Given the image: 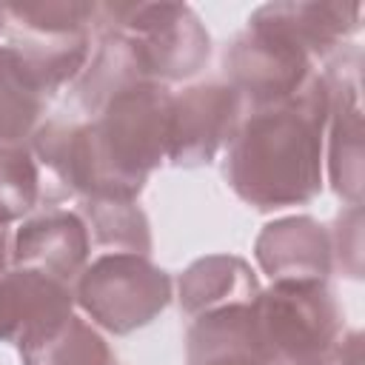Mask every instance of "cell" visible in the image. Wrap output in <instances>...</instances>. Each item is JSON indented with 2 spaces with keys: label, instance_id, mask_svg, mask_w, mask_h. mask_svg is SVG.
Returning a JSON list of instances; mask_svg holds the SVG:
<instances>
[{
  "label": "cell",
  "instance_id": "6da1fadb",
  "mask_svg": "<svg viewBox=\"0 0 365 365\" xmlns=\"http://www.w3.org/2000/svg\"><path fill=\"white\" fill-rule=\"evenodd\" d=\"M328 103L319 68L294 97L242 114L225 145L222 177L245 205L279 211L319 197Z\"/></svg>",
  "mask_w": 365,
  "mask_h": 365
},
{
  "label": "cell",
  "instance_id": "7a4b0ae2",
  "mask_svg": "<svg viewBox=\"0 0 365 365\" xmlns=\"http://www.w3.org/2000/svg\"><path fill=\"white\" fill-rule=\"evenodd\" d=\"M94 29L123 34L163 86L197 77L211 60V34L185 3H97Z\"/></svg>",
  "mask_w": 365,
  "mask_h": 365
},
{
  "label": "cell",
  "instance_id": "3957f363",
  "mask_svg": "<svg viewBox=\"0 0 365 365\" xmlns=\"http://www.w3.org/2000/svg\"><path fill=\"white\" fill-rule=\"evenodd\" d=\"M259 339L274 365H311L345 334L328 282H271L251 302Z\"/></svg>",
  "mask_w": 365,
  "mask_h": 365
},
{
  "label": "cell",
  "instance_id": "277c9868",
  "mask_svg": "<svg viewBox=\"0 0 365 365\" xmlns=\"http://www.w3.org/2000/svg\"><path fill=\"white\" fill-rule=\"evenodd\" d=\"M94 23L97 3L48 0L6 6L9 46L31 66L51 94L74 83L86 68L94 46Z\"/></svg>",
  "mask_w": 365,
  "mask_h": 365
},
{
  "label": "cell",
  "instance_id": "5b68a950",
  "mask_svg": "<svg viewBox=\"0 0 365 365\" xmlns=\"http://www.w3.org/2000/svg\"><path fill=\"white\" fill-rule=\"evenodd\" d=\"M168 302V271L140 254H100L74 282V305L91 325L114 336L154 322Z\"/></svg>",
  "mask_w": 365,
  "mask_h": 365
},
{
  "label": "cell",
  "instance_id": "8992f818",
  "mask_svg": "<svg viewBox=\"0 0 365 365\" xmlns=\"http://www.w3.org/2000/svg\"><path fill=\"white\" fill-rule=\"evenodd\" d=\"M225 83L248 108L277 106L302 91L319 71L317 60L262 9L248 17L245 31L234 37L222 57Z\"/></svg>",
  "mask_w": 365,
  "mask_h": 365
},
{
  "label": "cell",
  "instance_id": "52a82bcc",
  "mask_svg": "<svg viewBox=\"0 0 365 365\" xmlns=\"http://www.w3.org/2000/svg\"><path fill=\"white\" fill-rule=\"evenodd\" d=\"M359 46L348 43L325 66L322 77L328 83V180L339 200L348 205H362V100H359Z\"/></svg>",
  "mask_w": 365,
  "mask_h": 365
},
{
  "label": "cell",
  "instance_id": "ba28073f",
  "mask_svg": "<svg viewBox=\"0 0 365 365\" xmlns=\"http://www.w3.org/2000/svg\"><path fill=\"white\" fill-rule=\"evenodd\" d=\"M245 114L242 97L220 80L197 83L174 94L168 163L180 168L208 165L234 137Z\"/></svg>",
  "mask_w": 365,
  "mask_h": 365
},
{
  "label": "cell",
  "instance_id": "9c48e42d",
  "mask_svg": "<svg viewBox=\"0 0 365 365\" xmlns=\"http://www.w3.org/2000/svg\"><path fill=\"white\" fill-rule=\"evenodd\" d=\"M91 240L77 211L46 208L20 222L11 237V265L46 274L68 288L88 265Z\"/></svg>",
  "mask_w": 365,
  "mask_h": 365
},
{
  "label": "cell",
  "instance_id": "30bf717a",
  "mask_svg": "<svg viewBox=\"0 0 365 365\" xmlns=\"http://www.w3.org/2000/svg\"><path fill=\"white\" fill-rule=\"evenodd\" d=\"M254 257L271 282H328L334 271L331 234L308 214L265 222L254 240Z\"/></svg>",
  "mask_w": 365,
  "mask_h": 365
},
{
  "label": "cell",
  "instance_id": "8fae6325",
  "mask_svg": "<svg viewBox=\"0 0 365 365\" xmlns=\"http://www.w3.org/2000/svg\"><path fill=\"white\" fill-rule=\"evenodd\" d=\"M74 314V288L9 265L0 274V339L17 348Z\"/></svg>",
  "mask_w": 365,
  "mask_h": 365
},
{
  "label": "cell",
  "instance_id": "7c38bea8",
  "mask_svg": "<svg viewBox=\"0 0 365 365\" xmlns=\"http://www.w3.org/2000/svg\"><path fill=\"white\" fill-rule=\"evenodd\" d=\"M185 362L188 365H274L251 305L222 308L191 319L185 331Z\"/></svg>",
  "mask_w": 365,
  "mask_h": 365
},
{
  "label": "cell",
  "instance_id": "4fadbf2b",
  "mask_svg": "<svg viewBox=\"0 0 365 365\" xmlns=\"http://www.w3.org/2000/svg\"><path fill=\"white\" fill-rule=\"evenodd\" d=\"M279 29H285L322 68L348 40L362 29L359 3L336 0H299V3H265L259 6Z\"/></svg>",
  "mask_w": 365,
  "mask_h": 365
},
{
  "label": "cell",
  "instance_id": "5bb4252c",
  "mask_svg": "<svg viewBox=\"0 0 365 365\" xmlns=\"http://www.w3.org/2000/svg\"><path fill=\"white\" fill-rule=\"evenodd\" d=\"M259 294V279L242 257L234 254H208L194 259L177 279V299L188 319L251 305Z\"/></svg>",
  "mask_w": 365,
  "mask_h": 365
},
{
  "label": "cell",
  "instance_id": "9a60e30c",
  "mask_svg": "<svg viewBox=\"0 0 365 365\" xmlns=\"http://www.w3.org/2000/svg\"><path fill=\"white\" fill-rule=\"evenodd\" d=\"M51 97L31 66L11 46H0V145H29Z\"/></svg>",
  "mask_w": 365,
  "mask_h": 365
},
{
  "label": "cell",
  "instance_id": "2e32d148",
  "mask_svg": "<svg viewBox=\"0 0 365 365\" xmlns=\"http://www.w3.org/2000/svg\"><path fill=\"white\" fill-rule=\"evenodd\" d=\"M88 231L91 248L100 254H140L151 257L154 240L145 211L137 200L117 197H86L74 208Z\"/></svg>",
  "mask_w": 365,
  "mask_h": 365
},
{
  "label": "cell",
  "instance_id": "e0dca14e",
  "mask_svg": "<svg viewBox=\"0 0 365 365\" xmlns=\"http://www.w3.org/2000/svg\"><path fill=\"white\" fill-rule=\"evenodd\" d=\"M17 351L23 365H117L106 336L80 314H68Z\"/></svg>",
  "mask_w": 365,
  "mask_h": 365
},
{
  "label": "cell",
  "instance_id": "ac0fdd59",
  "mask_svg": "<svg viewBox=\"0 0 365 365\" xmlns=\"http://www.w3.org/2000/svg\"><path fill=\"white\" fill-rule=\"evenodd\" d=\"M40 197V168L29 145H0V225L26 220Z\"/></svg>",
  "mask_w": 365,
  "mask_h": 365
},
{
  "label": "cell",
  "instance_id": "d6986e66",
  "mask_svg": "<svg viewBox=\"0 0 365 365\" xmlns=\"http://www.w3.org/2000/svg\"><path fill=\"white\" fill-rule=\"evenodd\" d=\"M331 234V254H334V265L359 279L362 277V205H348V211H342L334 222Z\"/></svg>",
  "mask_w": 365,
  "mask_h": 365
},
{
  "label": "cell",
  "instance_id": "ffe728a7",
  "mask_svg": "<svg viewBox=\"0 0 365 365\" xmlns=\"http://www.w3.org/2000/svg\"><path fill=\"white\" fill-rule=\"evenodd\" d=\"M311 365H362V336L359 331L342 334V339L317 362Z\"/></svg>",
  "mask_w": 365,
  "mask_h": 365
},
{
  "label": "cell",
  "instance_id": "44dd1931",
  "mask_svg": "<svg viewBox=\"0 0 365 365\" xmlns=\"http://www.w3.org/2000/svg\"><path fill=\"white\" fill-rule=\"evenodd\" d=\"M11 265V237H9V225H0V274Z\"/></svg>",
  "mask_w": 365,
  "mask_h": 365
},
{
  "label": "cell",
  "instance_id": "7402d4cb",
  "mask_svg": "<svg viewBox=\"0 0 365 365\" xmlns=\"http://www.w3.org/2000/svg\"><path fill=\"white\" fill-rule=\"evenodd\" d=\"M0 31H6V6H0Z\"/></svg>",
  "mask_w": 365,
  "mask_h": 365
}]
</instances>
